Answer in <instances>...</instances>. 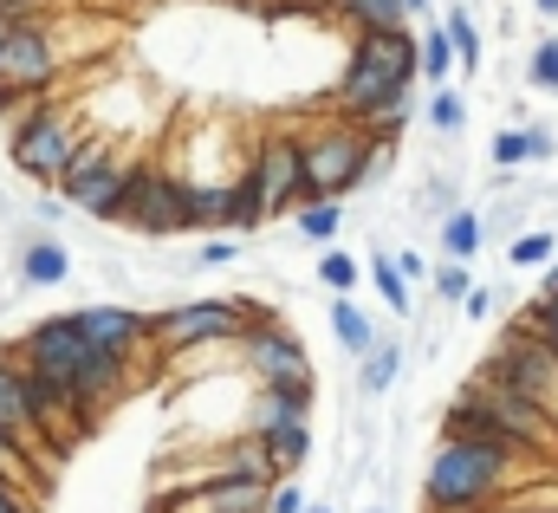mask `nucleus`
I'll return each instance as SVG.
<instances>
[{
    "mask_svg": "<svg viewBox=\"0 0 558 513\" xmlns=\"http://www.w3.org/2000/svg\"><path fill=\"white\" fill-rule=\"evenodd\" d=\"M520 136H526V163H553L558 156V130L553 124H520Z\"/></svg>",
    "mask_w": 558,
    "mask_h": 513,
    "instance_id": "nucleus-34",
    "label": "nucleus"
},
{
    "mask_svg": "<svg viewBox=\"0 0 558 513\" xmlns=\"http://www.w3.org/2000/svg\"><path fill=\"white\" fill-rule=\"evenodd\" d=\"M461 403H474L481 416H494L513 442H526L533 449V462H558V422L539 409V403H526V396H513V390H500L494 378H468V390H461Z\"/></svg>",
    "mask_w": 558,
    "mask_h": 513,
    "instance_id": "nucleus-10",
    "label": "nucleus"
},
{
    "mask_svg": "<svg viewBox=\"0 0 558 513\" xmlns=\"http://www.w3.org/2000/svg\"><path fill=\"white\" fill-rule=\"evenodd\" d=\"M397 143L357 130L351 118H325L318 130L299 136V176H305V202H344L351 189L377 182L390 169Z\"/></svg>",
    "mask_w": 558,
    "mask_h": 513,
    "instance_id": "nucleus-2",
    "label": "nucleus"
},
{
    "mask_svg": "<svg viewBox=\"0 0 558 513\" xmlns=\"http://www.w3.org/2000/svg\"><path fill=\"white\" fill-rule=\"evenodd\" d=\"M481 378H494L500 390H513V396L539 403V409L558 422V358L539 345V338H533V332H526V319L500 325L494 351L481 358Z\"/></svg>",
    "mask_w": 558,
    "mask_h": 513,
    "instance_id": "nucleus-5",
    "label": "nucleus"
},
{
    "mask_svg": "<svg viewBox=\"0 0 558 513\" xmlns=\"http://www.w3.org/2000/svg\"><path fill=\"white\" fill-rule=\"evenodd\" d=\"M0 513H39V501H33L26 488H13V481H0Z\"/></svg>",
    "mask_w": 558,
    "mask_h": 513,
    "instance_id": "nucleus-38",
    "label": "nucleus"
},
{
    "mask_svg": "<svg viewBox=\"0 0 558 513\" xmlns=\"http://www.w3.org/2000/svg\"><path fill=\"white\" fill-rule=\"evenodd\" d=\"M182 195H189V176L169 156H137L131 182H124V202H118V222L149 235V241L182 235Z\"/></svg>",
    "mask_w": 558,
    "mask_h": 513,
    "instance_id": "nucleus-7",
    "label": "nucleus"
},
{
    "mask_svg": "<svg viewBox=\"0 0 558 513\" xmlns=\"http://www.w3.org/2000/svg\"><path fill=\"white\" fill-rule=\"evenodd\" d=\"M390 266H397V273H403V279H410V286H416L422 273H428V266H435V260H428V254H397V260H390Z\"/></svg>",
    "mask_w": 558,
    "mask_h": 513,
    "instance_id": "nucleus-40",
    "label": "nucleus"
},
{
    "mask_svg": "<svg viewBox=\"0 0 558 513\" xmlns=\"http://www.w3.org/2000/svg\"><path fill=\"white\" fill-rule=\"evenodd\" d=\"M286 7H331V0H286Z\"/></svg>",
    "mask_w": 558,
    "mask_h": 513,
    "instance_id": "nucleus-44",
    "label": "nucleus"
},
{
    "mask_svg": "<svg viewBox=\"0 0 558 513\" xmlns=\"http://www.w3.org/2000/svg\"><path fill=\"white\" fill-rule=\"evenodd\" d=\"M72 325H78L98 351H111V358H124V365L156 358V351H149V312L124 306V299H92V306L72 312Z\"/></svg>",
    "mask_w": 558,
    "mask_h": 513,
    "instance_id": "nucleus-12",
    "label": "nucleus"
},
{
    "mask_svg": "<svg viewBox=\"0 0 558 513\" xmlns=\"http://www.w3.org/2000/svg\"><path fill=\"white\" fill-rule=\"evenodd\" d=\"M0 436L39 468V475H52V449H46V436H39V422H33V409H26V396H20V371H13V358L0 351Z\"/></svg>",
    "mask_w": 558,
    "mask_h": 513,
    "instance_id": "nucleus-13",
    "label": "nucleus"
},
{
    "mask_svg": "<svg viewBox=\"0 0 558 513\" xmlns=\"http://www.w3.org/2000/svg\"><path fill=\"white\" fill-rule=\"evenodd\" d=\"M526 332H533V338H539V345L558 358V293H553V299H533V306H526Z\"/></svg>",
    "mask_w": 558,
    "mask_h": 513,
    "instance_id": "nucleus-30",
    "label": "nucleus"
},
{
    "mask_svg": "<svg viewBox=\"0 0 558 513\" xmlns=\"http://www.w3.org/2000/svg\"><path fill=\"white\" fill-rule=\"evenodd\" d=\"M422 124L435 130V136H461V124H468V98H461L454 85H435V98L422 105Z\"/></svg>",
    "mask_w": 558,
    "mask_h": 513,
    "instance_id": "nucleus-24",
    "label": "nucleus"
},
{
    "mask_svg": "<svg viewBox=\"0 0 558 513\" xmlns=\"http://www.w3.org/2000/svg\"><path fill=\"white\" fill-rule=\"evenodd\" d=\"M364 279H371V286L384 293V306H390V312H403V319H410L416 293H410V279H403V273H397L390 260H384V254H371V260H364Z\"/></svg>",
    "mask_w": 558,
    "mask_h": 513,
    "instance_id": "nucleus-25",
    "label": "nucleus"
},
{
    "mask_svg": "<svg viewBox=\"0 0 558 513\" xmlns=\"http://www.w3.org/2000/svg\"><path fill=\"white\" fill-rule=\"evenodd\" d=\"M441 33H448V46H454V72H481L487 46H481V26H474V13H468V7H454V13L441 20Z\"/></svg>",
    "mask_w": 558,
    "mask_h": 513,
    "instance_id": "nucleus-23",
    "label": "nucleus"
},
{
    "mask_svg": "<svg viewBox=\"0 0 558 513\" xmlns=\"http://www.w3.org/2000/svg\"><path fill=\"white\" fill-rule=\"evenodd\" d=\"M435 241H441V254H448V260H474L481 248H487V235H481V208H474V202L448 208V215H441V228H435Z\"/></svg>",
    "mask_w": 558,
    "mask_h": 513,
    "instance_id": "nucleus-18",
    "label": "nucleus"
},
{
    "mask_svg": "<svg viewBox=\"0 0 558 513\" xmlns=\"http://www.w3.org/2000/svg\"><path fill=\"white\" fill-rule=\"evenodd\" d=\"M526 85H533V92H553V98H558V33H546V39L526 52Z\"/></svg>",
    "mask_w": 558,
    "mask_h": 513,
    "instance_id": "nucleus-28",
    "label": "nucleus"
},
{
    "mask_svg": "<svg viewBox=\"0 0 558 513\" xmlns=\"http://www.w3.org/2000/svg\"><path fill=\"white\" fill-rule=\"evenodd\" d=\"M357 279H364V266H357V260L331 241V248H325V260H318V286H325V293H351Z\"/></svg>",
    "mask_w": 558,
    "mask_h": 513,
    "instance_id": "nucleus-27",
    "label": "nucleus"
},
{
    "mask_svg": "<svg viewBox=\"0 0 558 513\" xmlns=\"http://www.w3.org/2000/svg\"><path fill=\"white\" fill-rule=\"evenodd\" d=\"M305 513H338V508H305Z\"/></svg>",
    "mask_w": 558,
    "mask_h": 513,
    "instance_id": "nucleus-45",
    "label": "nucleus"
},
{
    "mask_svg": "<svg viewBox=\"0 0 558 513\" xmlns=\"http://www.w3.org/2000/svg\"><path fill=\"white\" fill-rule=\"evenodd\" d=\"M78 136H85L78 111H65V105H52V98H33L26 118L13 124V136H7V156H13L20 176L59 182V169H65V156L78 150Z\"/></svg>",
    "mask_w": 558,
    "mask_h": 513,
    "instance_id": "nucleus-6",
    "label": "nucleus"
},
{
    "mask_svg": "<svg viewBox=\"0 0 558 513\" xmlns=\"http://www.w3.org/2000/svg\"><path fill=\"white\" fill-rule=\"evenodd\" d=\"M397 378H403V345H397V338H371L364 371H357V390H364V396H390Z\"/></svg>",
    "mask_w": 558,
    "mask_h": 513,
    "instance_id": "nucleus-20",
    "label": "nucleus"
},
{
    "mask_svg": "<svg viewBox=\"0 0 558 513\" xmlns=\"http://www.w3.org/2000/svg\"><path fill=\"white\" fill-rule=\"evenodd\" d=\"M553 254H558L553 228H520V235L507 241V266H520V273H539Z\"/></svg>",
    "mask_w": 558,
    "mask_h": 513,
    "instance_id": "nucleus-26",
    "label": "nucleus"
},
{
    "mask_svg": "<svg viewBox=\"0 0 558 513\" xmlns=\"http://www.w3.org/2000/svg\"><path fill=\"white\" fill-rule=\"evenodd\" d=\"M513 468L520 462H507V455H494V449H481L468 436H441L435 455H428V468H422V508L428 513H481L487 501L507 494Z\"/></svg>",
    "mask_w": 558,
    "mask_h": 513,
    "instance_id": "nucleus-3",
    "label": "nucleus"
},
{
    "mask_svg": "<svg viewBox=\"0 0 558 513\" xmlns=\"http://www.w3.org/2000/svg\"><path fill=\"white\" fill-rule=\"evenodd\" d=\"M318 384H254L247 396V436H274L286 422H312Z\"/></svg>",
    "mask_w": 558,
    "mask_h": 513,
    "instance_id": "nucleus-15",
    "label": "nucleus"
},
{
    "mask_svg": "<svg viewBox=\"0 0 558 513\" xmlns=\"http://www.w3.org/2000/svg\"><path fill=\"white\" fill-rule=\"evenodd\" d=\"M428 7H435V0H403V13H428Z\"/></svg>",
    "mask_w": 558,
    "mask_h": 513,
    "instance_id": "nucleus-43",
    "label": "nucleus"
},
{
    "mask_svg": "<svg viewBox=\"0 0 558 513\" xmlns=\"http://www.w3.org/2000/svg\"><path fill=\"white\" fill-rule=\"evenodd\" d=\"M131 163H137V156H111V163H98L92 176L65 182V189H59V202H65V208H78L85 222H118V202H124Z\"/></svg>",
    "mask_w": 558,
    "mask_h": 513,
    "instance_id": "nucleus-14",
    "label": "nucleus"
},
{
    "mask_svg": "<svg viewBox=\"0 0 558 513\" xmlns=\"http://www.w3.org/2000/svg\"><path fill=\"white\" fill-rule=\"evenodd\" d=\"M234 345H241V371H247L254 384H312V358H305V345L279 325L267 306L234 332Z\"/></svg>",
    "mask_w": 558,
    "mask_h": 513,
    "instance_id": "nucleus-9",
    "label": "nucleus"
},
{
    "mask_svg": "<svg viewBox=\"0 0 558 513\" xmlns=\"http://www.w3.org/2000/svg\"><path fill=\"white\" fill-rule=\"evenodd\" d=\"M13 365H26L33 378H46V384L78 409L85 429H98L105 409L131 390V365L111 358V351H98V345L72 325V312L33 319V325L20 332V345H13Z\"/></svg>",
    "mask_w": 558,
    "mask_h": 513,
    "instance_id": "nucleus-1",
    "label": "nucleus"
},
{
    "mask_svg": "<svg viewBox=\"0 0 558 513\" xmlns=\"http://www.w3.org/2000/svg\"><path fill=\"white\" fill-rule=\"evenodd\" d=\"M247 182H254V202L260 215H292L305 202V176H299V136L292 130H267L247 156Z\"/></svg>",
    "mask_w": 558,
    "mask_h": 513,
    "instance_id": "nucleus-11",
    "label": "nucleus"
},
{
    "mask_svg": "<svg viewBox=\"0 0 558 513\" xmlns=\"http://www.w3.org/2000/svg\"><path fill=\"white\" fill-rule=\"evenodd\" d=\"M422 202H428V208H422L428 222H435V215H448V208H461V202H454V176H428V189H422Z\"/></svg>",
    "mask_w": 558,
    "mask_h": 513,
    "instance_id": "nucleus-35",
    "label": "nucleus"
},
{
    "mask_svg": "<svg viewBox=\"0 0 558 513\" xmlns=\"http://www.w3.org/2000/svg\"><path fill=\"white\" fill-rule=\"evenodd\" d=\"M553 293H558V254L539 266V299H553Z\"/></svg>",
    "mask_w": 558,
    "mask_h": 513,
    "instance_id": "nucleus-41",
    "label": "nucleus"
},
{
    "mask_svg": "<svg viewBox=\"0 0 558 513\" xmlns=\"http://www.w3.org/2000/svg\"><path fill=\"white\" fill-rule=\"evenodd\" d=\"M254 312H260L254 299H182V306H162V312H149V351H156V358H175V351L221 345V338H234Z\"/></svg>",
    "mask_w": 558,
    "mask_h": 513,
    "instance_id": "nucleus-4",
    "label": "nucleus"
},
{
    "mask_svg": "<svg viewBox=\"0 0 558 513\" xmlns=\"http://www.w3.org/2000/svg\"><path fill=\"white\" fill-rule=\"evenodd\" d=\"M448 72H454V46H448L441 20H428V33L416 39V85H448Z\"/></svg>",
    "mask_w": 558,
    "mask_h": 513,
    "instance_id": "nucleus-22",
    "label": "nucleus"
},
{
    "mask_svg": "<svg viewBox=\"0 0 558 513\" xmlns=\"http://www.w3.org/2000/svg\"><path fill=\"white\" fill-rule=\"evenodd\" d=\"M533 13H539V20H553V13H558V0H533Z\"/></svg>",
    "mask_w": 558,
    "mask_h": 513,
    "instance_id": "nucleus-42",
    "label": "nucleus"
},
{
    "mask_svg": "<svg viewBox=\"0 0 558 513\" xmlns=\"http://www.w3.org/2000/svg\"><path fill=\"white\" fill-rule=\"evenodd\" d=\"M468 286H474L468 260H448V266H435V293H441L448 306H461V299H468Z\"/></svg>",
    "mask_w": 558,
    "mask_h": 513,
    "instance_id": "nucleus-32",
    "label": "nucleus"
},
{
    "mask_svg": "<svg viewBox=\"0 0 558 513\" xmlns=\"http://www.w3.org/2000/svg\"><path fill=\"white\" fill-rule=\"evenodd\" d=\"M331 338H338L351 358H364V351H371V338H377V319H371L351 293H331Z\"/></svg>",
    "mask_w": 558,
    "mask_h": 513,
    "instance_id": "nucleus-19",
    "label": "nucleus"
},
{
    "mask_svg": "<svg viewBox=\"0 0 558 513\" xmlns=\"http://www.w3.org/2000/svg\"><path fill=\"white\" fill-rule=\"evenodd\" d=\"M500 306H507V293H500V286H468V299H461V312H468L474 325L500 319Z\"/></svg>",
    "mask_w": 558,
    "mask_h": 513,
    "instance_id": "nucleus-33",
    "label": "nucleus"
},
{
    "mask_svg": "<svg viewBox=\"0 0 558 513\" xmlns=\"http://www.w3.org/2000/svg\"><path fill=\"white\" fill-rule=\"evenodd\" d=\"M371 513H384V508H371Z\"/></svg>",
    "mask_w": 558,
    "mask_h": 513,
    "instance_id": "nucleus-46",
    "label": "nucleus"
},
{
    "mask_svg": "<svg viewBox=\"0 0 558 513\" xmlns=\"http://www.w3.org/2000/svg\"><path fill=\"white\" fill-rule=\"evenodd\" d=\"M487 163H494V169H520V163H526V136H520V124H507L494 143H487Z\"/></svg>",
    "mask_w": 558,
    "mask_h": 513,
    "instance_id": "nucleus-31",
    "label": "nucleus"
},
{
    "mask_svg": "<svg viewBox=\"0 0 558 513\" xmlns=\"http://www.w3.org/2000/svg\"><path fill=\"white\" fill-rule=\"evenodd\" d=\"M331 13H338V26L357 39V33H397V26H410V13H403V0H331Z\"/></svg>",
    "mask_w": 558,
    "mask_h": 513,
    "instance_id": "nucleus-17",
    "label": "nucleus"
},
{
    "mask_svg": "<svg viewBox=\"0 0 558 513\" xmlns=\"http://www.w3.org/2000/svg\"><path fill=\"white\" fill-rule=\"evenodd\" d=\"M241 260V235H228V241H208L202 254H195V266H234Z\"/></svg>",
    "mask_w": 558,
    "mask_h": 513,
    "instance_id": "nucleus-37",
    "label": "nucleus"
},
{
    "mask_svg": "<svg viewBox=\"0 0 558 513\" xmlns=\"http://www.w3.org/2000/svg\"><path fill=\"white\" fill-rule=\"evenodd\" d=\"M0 481H13V488H26V494H39V488H46V475H39V468L7 442V436H0Z\"/></svg>",
    "mask_w": 558,
    "mask_h": 513,
    "instance_id": "nucleus-29",
    "label": "nucleus"
},
{
    "mask_svg": "<svg viewBox=\"0 0 558 513\" xmlns=\"http://www.w3.org/2000/svg\"><path fill=\"white\" fill-rule=\"evenodd\" d=\"M13 273H20V286H65L72 279V248L52 241V235H33V241H20Z\"/></svg>",
    "mask_w": 558,
    "mask_h": 513,
    "instance_id": "nucleus-16",
    "label": "nucleus"
},
{
    "mask_svg": "<svg viewBox=\"0 0 558 513\" xmlns=\"http://www.w3.org/2000/svg\"><path fill=\"white\" fill-rule=\"evenodd\" d=\"M59 46L39 20H7L0 26V98H46L59 79Z\"/></svg>",
    "mask_w": 558,
    "mask_h": 513,
    "instance_id": "nucleus-8",
    "label": "nucleus"
},
{
    "mask_svg": "<svg viewBox=\"0 0 558 513\" xmlns=\"http://www.w3.org/2000/svg\"><path fill=\"white\" fill-rule=\"evenodd\" d=\"M39 7H46V0H0V26H7V20H39Z\"/></svg>",
    "mask_w": 558,
    "mask_h": 513,
    "instance_id": "nucleus-39",
    "label": "nucleus"
},
{
    "mask_svg": "<svg viewBox=\"0 0 558 513\" xmlns=\"http://www.w3.org/2000/svg\"><path fill=\"white\" fill-rule=\"evenodd\" d=\"M292 228H299V241L331 248V241L344 235V208H338V202H299V208H292Z\"/></svg>",
    "mask_w": 558,
    "mask_h": 513,
    "instance_id": "nucleus-21",
    "label": "nucleus"
},
{
    "mask_svg": "<svg viewBox=\"0 0 558 513\" xmlns=\"http://www.w3.org/2000/svg\"><path fill=\"white\" fill-rule=\"evenodd\" d=\"M260 513H305L299 481H274V488H267V501H260Z\"/></svg>",
    "mask_w": 558,
    "mask_h": 513,
    "instance_id": "nucleus-36",
    "label": "nucleus"
}]
</instances>
